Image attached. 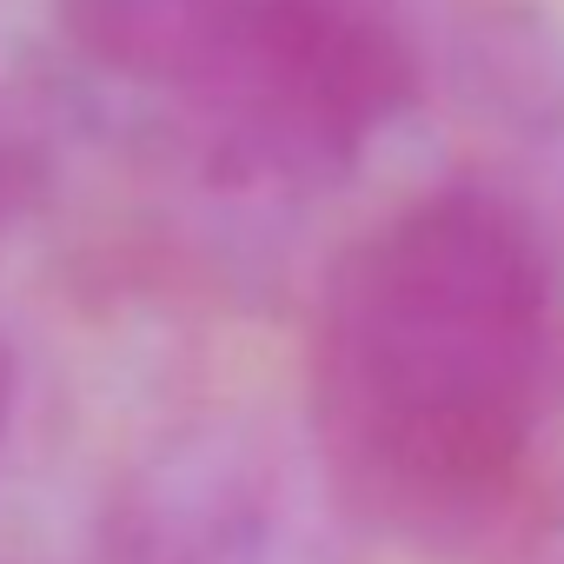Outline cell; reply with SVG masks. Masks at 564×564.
I'll return each instance as SVG.
<instances>
[{"label":"cell","instance_id":"obj_1","mask_svg":"<svg viewBox=\"0 0 564 564\" xmlns=\"http://www.w3.org/2000/svg\"><path fill=\"white\" fill-rule=\"evenodd\" d=\"M313 458L359 531L419 557L524 544L564 478V259L498 186H438L326 272Z\"/></svg>","mask_w":564,"mask_h":564},{"label":"cell","instance_id":"obj_2","mask_svg":"<svg viewBox=\"0 0 564 564\" xmlns=\"http://www.w3.org/2000/svg\"><path fill=\"white\" fill-rule=\"evenodd\" d=\"M94 34L239 193L339 180L412 94L379 0H94Z\"/></svg>","mask_w":564,"mask_h":564},{"label":"cell","instance_id":"obj_3","mask_svg":"<svg viewBox=\"0 0 564 564\" xmlns=\"http://www.w3.org/2000/svg\"><path fill=\"white\" fill-rule=\"evenodd\" d=\"M352 531L313 445L199 419L113 478L87 564H352Z\"/></svg>","mask_w":564,"mask_h":564},{"label":"cell","instance_id":"obj_4","mask_svg":"<svg viewBox=\"0 0 564 564\" xmlns=\"http://www.w3.org/2000/svg\"><path fill=\"white\" fill-rule=\"evenodd\" d=\"M518 551H524V564H564V491H557V505L538 518V531Z\"/></svg>","mask_w":564,"mask_h":564},{"label":"cell","instance_id":"obj_5","mask_svg":"<svg viewBox=\"0 0 564 564\" xmlns=\"http://www.w3.org/2000/svg\"><path fill=\"white\" fill-rule=\"evenodd\" d=\"M8 412H14V359L0 346V445H8Z\"/></svg>","mask_w":564,"mask_h":564}]
</instances>
